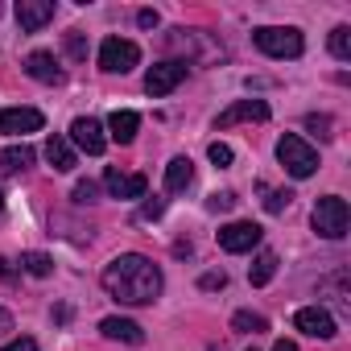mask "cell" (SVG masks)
Instances as JSON below:
<instances>
[{
    "instance_id": "cell-1",
    "label": "cell",
    "mask_w": 351,
    "mask_h": 351,
    "mask_svg": "<svg viewBox=\"0 0 351 351\" xmlns=\"http://www.w3.org/2000/svg\"><path fill=\"white\" fill-rule=\"evenodd\" d=\"M104 289L124 306H149L161 293V269L141 252H124L104 269Z\"/></svg>"
},
{
    "instance_id": "cell-2",
    "label": "cell",
    "mask_w": 351,
    "mask_h": 351,
    "mask_svg": "<svg viewBox=\"0 0 351 351\" xmlns=\"http://www.w3.org/2000/svg\"><path fill=\"white\" fill-rule=\"evenodd\" d=\"M252 42H256V50L269 54V58H298V54L306 50L302 34L289 29V25H265V29L252 34Z\"/></svg>"
},
{
    "instance_id": "cell-3",
    "label": "cell",
    "mask_w": 351,
    "mask_h": 351,
    "mask_svg": "<svg viewBox=\"0 0 351 351\" xmlns=\"http://www.w3.org/2000/svg\"><path fill=\"white\" fill-rule=\"evenodd\" d=\"M310 219H314V232H318L322 240H343L347 228H351V211H347V203H343L339 195L318 199V207H314Z\"/></svg>"
},
{
    "instance_id": "cell-4",
    "label": "cell",
    "mask_w": 351,
    "mask_h": 351,
    "mask_svg": "<svg viewBox=\"0 0 351 351\" xmlns=\"http://www.w3.org/2000/svg\"><path fill=\"white\" fill-rule=\"evenodd\" d=\"M277 157H281V165L293 173V178H310V173L318 169V153H314L298 132H285V136L277 141Z\"/></svg>"
},
{
    "instance_id": "cell-5",
    "label": "cell",
    "mask_w": 351,
    "mask_h": 351,
    "mask_svg": "<svg viewBox=\"0 0 351 351\" xmlns=\"http://www.w3.org/2000/svg\"><path fill=\"white\" fill-rule=\"evenodd\" d=\"M136 62H141V46L128 42V38H108V42L99 46V66H104L108 75H128Z\"/></svg>"
},
{
    "instance_id": "cell-6",
    "label": "cell",
    "mask_w": 351,
    "mask_h": 351,
    "mask_svg": "<svg viewBox=\"0 0 351 351\" xmlns=\"http://www.w3.org/2000/svg\"><path fill=\"white\" fill-rule=\"evenodd\" d=\"M261 228L256 223H248V219H240V223H228V228H219V248L223 252H232V256H240V252H252L256 244H261Z\"/></svg>"
},
{
    "instance_id": "cell-7",
    "label": "cell",
    "mask_w": 351,
    "mask_h": 351,
    "mask_svg": "<svg viewBox=\"0 0 351 351\" xmlns=\"http://www.w3.org/2000/svg\"><path fill=\"white\" fill-rule=\"evenodd\" d=\"M186 79V62H157V66H149V75H145V91L149 95H169L173 87H178Z\"/></svg>"
},
{
    "instance_id": "cell-8",
    "label": "cell",
    "mask_w": 351,
    "mask_h": 351,
    "mask_svg": "<svg viewBox=\"0 0 351 351\" xmlns=\"http://www.w3.org/2000/svg\"><path fill=\"white\" fill-rule=\"evenodd\" d=\"M244 120L265 124V120H269V104H265V99H236L232 108H223V112H219L215 128H232V124H244Z\"/></svg>"
},
{
    "instance_id": "cell-9",
    "label": "cell",
    "mask_w": 351,
    "mask_h": 351,
    "mask_svg": "<svg viewBox=\"0 0 351 351\" xmlns=\"http://www.w3.org/2000/svg\"><path fill=\"white\" fill-rule=\"evenodd\" d=\"M71 141L87 153V157H99L104 149H108V136H104V124L99 120H91V116H79L75 124H71Z\"/></svg>"
},
{
    "instance_id": "cell-10",
    "label": "cell",
    "mask_w": 351,
    "mask_h": 351,
    "mask_svg": "<svg viewBox=\"0 0 351 351\" xmlns=\"http://www.w3.org/2000/svg\"><path fill=\"white\" fill-rule=\"evenodd\" d=\"M293 326L302 330V335H310V339H335V318L322 310V306H302L298 314H293Z\"/></svg>"
},
{
    "instance_id": "cell-11",
    "label": "cell",
    "mask_w": 351,
    "mask_h": 351,
    "mask_svg": "<svg viewBox=\"0 0 351 351\" xmlns=\"http://www.w3.org/2000/svg\"><path fill=\"white\" fill-rule=\"evenodd\" d=\"M46 124V116L38 108H5L0 112V132L5 136H25V132H38Z\"/></svg>"
},
{
    "instance_id": "cell-12",
    "label": "cell",
    "mask_w": 351,
    "mask_h": 351,
    "mask_svg": "<svg viewBox=\"0 0 351 351\" xmlns=\"http://www.w3.org/2000/svg\"><path fill=\"white\" fill-rule=\"evenodd\" d=\"M17 21L25 34H38L54 21V0H17Z\"/></svg>"
},
{
    "instance_id": "cell-13",
    "label": "cell",
    "mask_w": 351,
    "mask_h": 351,
    "mask_svg": "<svg viewBox=\"0 0 351 351\" xmlns=\"http://www.w3.org/2000/svg\"><path fill=\"white\" fill-rule=\"evenodd\" d=\"M104 186L112 199H145V173H120V169H108L104 173Z\"/></svg>"
},
{
    "instance_id": "cell-14",
    "label": "cell",
    "mask_w": 351,
    "mask_h": 351,
    "mask_svg": "<svg viewBox=\"0 0 351 351\" xmlns=\"http://www.w3.org/2000/svg\"><path fill=\"white\" fill-rule=\"evenodd\" d=\"M25 71H29L38 83H62V66H58L54 54H46V50H34V54L25 58Z\"/></svg>"
},
{
    "instance_id": "cell-15",
    "label": "cell",
    "mask_w": 351,
    "mask_h": 351,
    "mask_svg": "<svg viewBox=\"0 0 351 351\" xmlns=\"http://www.w3.org/2000/svg\"><path fill=\"white\" fill-rule=\"evenodd\" d=\"M46 161H50L58 173H71V169H75V149H71V141L58 136V132H50V136H46Z\"/></svg>"
},
{
    "instance_id": "cell-16",
    "label": "cell",
    "mask_w": 351,
    "mask_h": 351,
    "mask_svg": "<svg viewBox=\"0 0 351 351\" xmlns=\"http://www.w3.org/2000/svg\"><path fill=\"white\" fill-rule=\"evenodd\" d=\"M99 330H104L108 339H120V343H132V347H136V343H145V330H141L132 318H120V314L104 318V322H99Z\"/></svg>"
},
{
    "instance_id": "cell-17",
    "label": "cell",
    "mask_w": 351,
    "mask_h": 351,
    "mask_svg": "<svg viewBox=\"0 0 351 351\" xmlns=\"http://www.w3.org/2000/svg\"><path fill=\"white\" fill-rule=\"evenodd\" d=\"M191 182H195V161H191V157H173V161L165 165V191L178 195V191H186Z\"/></svg>"
},
{
    "instance_id": "cell-18",
    "label": "cell",
    "mask_w": 351,
    "mask_h": 351,
    "mask_svg": "<svg viewBox=\"0 0 351 351\" xmlns=\"http://www.w3.org/2000/svg\"><path fill=\"white\" fill-rule=\"evenodd\" d=\"M136 128H141V116H136V112H112V116H108V136L120 141V145H132Z\"/></svg>"
},
{
    "instance_id": "cell-19",
    "label": "cell",
    "mask_w": 351,
    "mask_h": 351,
    "mask_svg": "<svg viewBox=\"0 0 351 351\" xmlns=\"http://www.w3.org/2000/svg\"><path fill=\"white\" fill-rule=\"evenodd\" d=\"M29 165H34V149L29 145H13V149L0 153V178H13V173H21Z\"/></svg>"
},
{
    "instance_id": "cell-20",
    "label": "cell",
    "mask_w": 351,
    "mask_h": 351,
    "mask_svg": "<svg viewBox=\"0 0 351 351\" xmlns=\"http://www.w3.org/2000/svg\"><path fill=\"white\" fill-rule=\"evenodd\" d=\"M273 273H277V252H261V256L252 261V269H248V281L261 289V285L273 281Z\"/></svg>"
},
{
    "instance_id": "cell-21",
    "label": "cell",
    "mask_w": 351,
    "mask_h": 351,
    "mask_svg": "<svg viewBox=\"0 0 351 351\" xmlns=\"http://www.w3.org/2000/svg\"><path fill=\"white\" fill-rule=\"evenodd\" d=\"M232 330H240V335H261V330H269V318H265V314H252V310H240V314L232 318Z\"/></svg>"
},
{
    "instance_id": "cell-22",
    "label": "cell",
    "mask_w": 351,
    "mask_h": 351,
    "mask_svg": "<svg viewBox=\"0 0 351 351\" xmlns=\"http://www.w3.org/2000/svg\"><path fill=\"white\" fill-rule=\"evenodd\" d=\"M330 54H335L339 62L351 58V29H347V25H335V29H330Z\"/></svg>"
},
{
    "instance_id": "cell-23",
    "label": "cell",
    "mask_w": 351,
    "mask_h": 351,
    "mask_svg": "<svg viewBox=\"0 0 351 351\" xmlns=\"http://www.w3.org/2000/svg\"><path fill=\"white\" fill-rule=\"evenodd\" d=\"M21 265H25V273H29V277H50V273H54V261H50L46 252H25V256H21Z\"/></svg>"
},
{
    "instance_id": "cell-24",
    "label": "cell",
    "mask_w": 351,
    "mask_h": 351,
    "mask_svg": "<svg viewBox=\"0 0 351 351\" xmlns=\"http://www.w3.org/2000/svg\"><path fill=\"white\" fill-rule=\"evenodd\" d=\"M289 203H293V195H289V191H269V199H265V211H269V215H281Z\"/></svg>"
},
{
    "instance_id": "cell-25",
    "label": "cell",
    "mask_w": 351,
    "mask_h": 351,
    "mask_svg": "<svg viewBox=\"0 0 351 351\" xmlns=\"http://www.w3.org/2000/svg\"><path fill=\"white\" fill-rule=\"evenodd\" d=\"M75 203H79V207L99 203V186H95V182H75Z\"/></svg>"
},
{
    "instance_id": "cell-26",
    "label": "cell",
    "mask_w": 351,
    "mask_h": 351,
    "mask_svg": "<svg viewBox=\"0 0 351 351\" xmlns=\"http://www.w3.org/2000/svg\"><path fill=\"white\" fill-rule=\"evenodd\" d=\"M236 203H240V199H236L232 191H223V195H211V199H207V211H232Z\"/></svg>"
},
{
    "instance_id": "cell-27",
    "label": "cell",
    "mask_w": 351,
    "mask_h": 351,
    "mask_svg": "<svg viewBox=\"0 0 351 351\" xmlns=\"http://www.w3.org/2000/svg\"><path fill=\"white\" fill-rule=\"evenodd\" d=\"M66 54L71 58H87V38L83 34H66Z\"/></svg>"
},
{
    "instance_id": "cell-28",
    "label": "cell",
    "mask_w": 351,
    "mask_h": 351,
    "mask_svg": "<svg viewBox=\"0 0 351 351\" xmlns=\"http://www.w3.org/2000/svg\"><path fill=\"white\" fill-rule=\"evenodd\" d=\"M207 157H211V161H215L219 169H223V165H232V149H228V145H219V141H215V145L207 149Z\"/></svg>"
},
{
    "instance_id": "cell-29",
    "label": "cell",
    "mask_w": 351,
    "mask_h": 351,
    "mask_svg": "<svg viewBox=\"0 0 351 351\" xmlns=\"http://www.w3.org/2000/svg\"><path fill=\"white\" fill-rule=\"evenodd\" d=\"M306 128L318 136H330V116H306Z\"/></svg>"
},
{
    "instance_id": "cell-30",
    "label": "cell",
    "mask_w": 351,
    "mask_h": 351,
    "mask_svg": "<svg viewBox=\"0 0 351 351\" xmlns=\"http://www.w3.org/2000/svg\"><path fill=\"white\" fill-rule=\"evenodd\" d=\"M199 285H203V289H223V285H228V273H203Z\"/></svg>"
},
{
    "instance_id": "cell-31",
    "label": "cell",
    "mask_w": 351,
    "mask_h": 351,
    "mask_svg": "<svg viewBox=\"0 0 351 351\" xmlns=\"http://www.w3.org/2000/svg\"><path fill=\"white\" fill-rule=\"evenodd\" d=\"M157 21H161V17H157L153 9H141V13H136V25H141V29H157Z\"/></svg>"
},
{
    "instance_id": "cell-32",
    "label": "cell",
    "mask_w": 351,
    "mask_h": 351,
    "mask_svg": "<svg viewBox=\"0 0 351 351\" xmlns=\"http://www.w3.org/2000/svg\"><path fill=\"white\" fill-rule=\"evenodd\" d=\"M161 211H165V203H161V199H149V203L141 207V219H157Z\"/></svg>"
},
{
    "instance_id": "cell-33",
    "label": "cell",
    "mask_w": 351,
    "mask_h": 351,
    "mask_svg": "<svg viewBox=\"0 0 351 351\" xmlns=\"http://www.w3.org/2000/svg\"><path fill=\"white\" fill-rule=\"evenodd\" d=\"M0 351H38V343L34 339H13L9 347H0Z\"/></svg>"
},
{
    "instance_id": "cell-34",
    "label": "cell",
    "mask_w": 351,
    "mask_h": 351,
    "mask_svg": "<svg viewBox=\"0 0 351 351\" xmlns=\"http://www.w3.org/2000/svg\"><path fill=\"white\" fill-rule=\"evenodd\" d=\"M9 330H13V314L0 306V335H9Z\"/></svg>"
},
{
    "instance_id": "cell-35",
    "label": "cell",
    "mask_w": 351,
    "mask_h": 351,
    "mask_svg": "<svg viewBox=\"0 0 351 351\" xmlns=\"http://www.w3.org/2000/svg\"><path fill=\"white\" fill-rule=\"evenodd\" d=\"M0 281H13V265L5 256H0Z\"/></svg>"
},
{
    "instance_id": "cell-36",
    "label": "cell",
    "mask_w": 351,
    "mask_h": 351,
    "mask_svg": "<svg viewBox=\"0 0 351 351\" xmlns=\"http://www.w3.org/2000/svg\"><path fill=\"white\" fill-rule=\"evenodd\" d=\"M273 351H298V343H289V339H277V347Z\"/></svg>"
},
{
    "instance_id": "cell-37",
    "label": "cell",
    "mask_w": 351,
    "mask_h": 351,
    "mask_svg": "<svg viewBox=\"0 0 351 351\" xmlns=\"http://www.w3.org/2000/svg\"><path fill=\"white\" fill-rule=\"evenodd\" d=\"M0 211H5V195H0Z\"/></svg>"
}]
</instances>
